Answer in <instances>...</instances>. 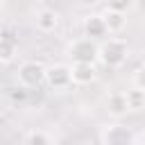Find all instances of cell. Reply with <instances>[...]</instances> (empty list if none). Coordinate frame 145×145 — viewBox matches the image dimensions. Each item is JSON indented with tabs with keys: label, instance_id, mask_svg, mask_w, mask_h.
Returning a JSON list of instances; mask_svg holds the SVG:
<instances>
[{
	"label": "cell",
	"instance_id": "6da1fadb",
	"mask_svg": "<svg viewBox=\"0 0 145 145\" xmlns=\"http://www.w3.org/2000/svg\"><path fill=\"white\" fill-rule=\"evenodd\" d=\"M129 57V45L120 36H106L97 43V61L104 68H120Z\"/></svg>",
	"mask_w": 145,
	"mask_h": 145
},
{
	"label": "cell",
	"instance_id": "7a4b0ae2",
	"mask_svg": "<svg viewBox=\"0 0 145 145\" xmlns=\"http://www.w3.org/2000/svg\"><path fill=\"white\" fill-rule=\"evenodd\" d=\"M45 70H48V66H43L41 61H34V59L23 61L18 66V70H16V82L25 91L36 88V86L45 84Z\"/></svg>",
	"mask_w": 145,
	"mask_h": 145
},
{
	"label": "cell",
	"instance_id": "3957f363",
	"mask_svg": "<svg viewBox=\"0 0 145 145\" xmlns=\"http://www.w3.org/2000/svg\"><path fill=\"white\" fill-rule=\"evenodd\" d=\"M100 143L102 145H136V136L127 125L116 120V122H109L106 127H102Z\"/></svg>",
	"mask_w": 145,
	"mask_h": 145
},
{
	"label": "cell",
	"instance_id": "277c9868",
	"mask_svg": "<svg viewBox=\"0 0 145 145\" xmlns=\"http://www.w3.org/2000/svg\"><path fill=\"white\" fill-rule=\"evenodd\" d=\"M68 57L79 63H95L97 61V41H91L86 36H79V39H72L66 48Z\"/></svg>",
	"mask_w": 145,
	"mask_h": 145
},
{
	"label": "cell",
	"instance_id": "5b68a950",
	"mask_svg": "<svg viewBox=\"0 0 145 145\" xmlns=\"http://www.w3.org/2000/svg\"><path fill=\"white\" fill-rule=\"evenodd\" d=\"M45 84L52 91H68L72 86V75H70V63H54L45 70Z\"/></svg>",
	"mask_w": 145,
	"mask_h": 145
},
{
	"label": "cell",
	"instance_id": "8992f818",
	"mask_svg": "<svg viewBox=\"0 0 145 145\" xmlns=\"http://www.w3.org/2000/svg\"><path fill=\"white\" fill-rule=\"evenodd\" d=\"M82 29H84V36L91 39V41H104V39L109 36L102 14H88V16H84Z\"/></svg>",
	"mask_w": 145,
	"mask_h": 145
},
{
	"label": "cell",
	"instance_id": "52a82bcc",
	"mask_svg": "<svg viewBox=\"0 0 145 145\" xmlns=\"http://www.w3.org/2000/svg\"><path fill=\"white\" fill-rule=\"evenodd\" d=\"M70 75H72V86H88L95 82L97 77V68L95 63H70Z\"/></svg>",
	"mask_w": 145,
	"mask_h": 145
},
{
	"label": "cell",
	"instance_id": "ba28073f",
	"mask_svg": "<svg viewBox=\"0 0 145 145\" xmlns=\"http://www.w3.org/2000/svg\"><path fill=\"white\" fill-rule=\"evenodd\" d=\"M106 111L116 120H120V118H125L129 113V102H127L125 91H111L106 95Z\"/></svg>",
	"mask_w": 145,
	"mask_h": 145
},
{
	"label": "cell",
	"instance_id": "9c48e42d",
	"mask_svg": "<svg viewBox=\"0 0 145 145\" xmlns=\"http://www.w3.org/2000/svg\"><path fill=\"white\" fill-rule=\"evenodd\" d=\"M34 25H36L39 32L50 34V32H54V29L59 27V14H57L54 9H50V7H43V9L36 11V16H34Z\"/></svg>",
	"mask_w": 145,
	"mask_h": 145
},
{
	"label": "cell",
	"instance_id": "30bf717a",
	"mask_svg": "<svg viewBox=\"0 0 145 145\" xmlns=\"http://www.w3.org/2000/svg\"><path fill=\"white\" fill-rule=\"evenodd\" d=\"M102 18H104V25H106V32L109 34H120L127 27V14H122V11L104 9L102 11Z\"/></svg>",
	"mask_w": 145,
	"mask_h": 145
},
{
	"label": "cell",
	"instance_id": "8fae6325",
	"mask_svg": "<svg viewBox=\"0 0 145 145\" xmlns=\"http://www.w3.org/2000/svg\"><path fill=\"white\" fill-rule=\"evenodd\" d=\"M16 52H18V43H16V39H14L11 34H0V61H2V63L14 61Z\"/></svg>",
	"mask_w": 145,
	"mask_h": 145
},
{
	"label": "cell",
	"instance_id": "7c38bea8",
	"mask_svg": "<svg viewBox=\"0 0 145 145\" xmlns=\"http://www.w3.org/2000/svg\"><path fill=\"white\" fill-rule=\"evenodd\" d=\"M125 95H127V102H129V111H140V109H145V91H140V88H129V91H125Z\"/></svg>",
	"mask_w": 145,
	"mask_h": 145
},
{
	"label": "cell",
	"instance_id": "4fadbf2b",
	"mask_svg": "<svg viewBox=\"0 0 145 145\" xmlns=\"http://www.w3.org/2000/svg\"><path fill=\"white\" fill-rule=\"evenodd\" d=\"M25 145H54L50 134L43 131V129H32L27 136H25Z\"/></svg>",
	"mask_w": 145,
	"mask_h": 145
},
{
	"label": "cell",
	"instance_id": "5bb4252c",
	"mask_svg": "<svg viewBox=\"0 0 145 145\" xmlns=\"http://www.w3.org/2000/svg\"><path fill=\"white\" fill-rule=\"evenodd\" d=\"M134 7H136V0H106V9H113V11L129 14Z\"/></svg>",
	"mask_w": 145,
	"mask_h": 145
},
{
	"label": "cell",
	"instance_id": "9a60e30c",
	"mask_svg": "<svg viewBox=\"0 0 145 145\" xmlns=\"http://www.w3.org/2000/svg\"><path fill=\"white\" fill-rule=\"evenodd\" d=\"M134 86L145 91V63H140L136 70H134Z\"/></svg>",
	"mask_w": 145,
	"mask_h": 145
},
{
	"label": "cell",
	"instance_id": "2e32d148",
	"mask_svg": "<svg viewBox=\"0 0 145 145\" xmlns=\"http://www.w3.org/2000/svg\"><path fill=\"white\" fill-rule=\"evenodd\" d=\"M77 5H82V7H95V5H100L102 0H75Z\"/></svg>",
	"mask_w": 145,
	"mask_h": 145
},
{
	"label": "cell",
	"instance_id": "e0dca14e",
	"mask_svg": "<svg viewBox=\"0 0 145 145\" xmlns=\"http://www.w3.org/2000/svg\"><path fill=\"white\" fill-rule=\"evenodd\" d=\"M140 143H143V145H145V131H143V136H140Z\"/></svg>",
	"mask_w": 145,
	"mask_h": 145
},
{
	"label": "cell",
	"instance_id": "ac0fdd59",
	"mask_svg": "<svg viewBox=\"0 0 145 145\" xmlns=\"http://www.w3.org/2000/svg\"><path fill=\"white\" fill-rule=\"evenodd\" d=\"M2 2H5V0H0V5H2Z\"/></svg>",
	"mask_w": 145,
	"mask_h": 145
},
{
	"label": "cell",
	"instance_id": "d6986e66",
	"mask_svg": "<svg viewBox=\"0 0 145 145\" xmlns=\"http://www.w3.org/2000/svg\"><path fill=\"white\" fill-rule=\"evenodd\" d=\"M0 66H2V61H0Z\"/></svg>",
	"mask_w": 145,
	"mask_h": 145
}]
</instances>
